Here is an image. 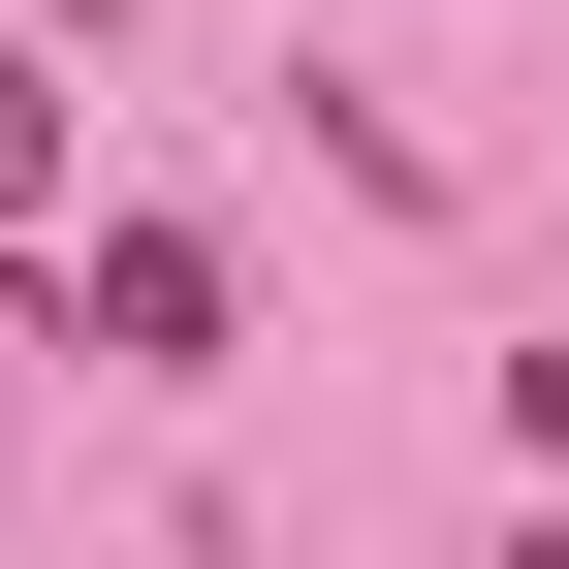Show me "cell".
<instances>
[{
	"label": "cell",
	"instance_id": "cell-1",
	"mask_svg": "<svg viewBox=\"0 0 569 569\" xmlns=\"http://www.w3.org/2000/svg\"><path fill=\"white\" fill-rule=\"evenodd\" d=\"M96 348H127V380H222V253L127 222V253H96Z\"/></svg>",
	"mask_w": 569,
	"mask_h": 569
},
{
	"label": "cell",
	"instance_id": "cell-3",
	"mask_svg": "<svg viewBox=\"0 0 569 569\" xmlns=\"http://www.w3.org/2000/svg\"><path fill=\"white\" fill-rule=\"evenodd\" d=\"M63 32H96V0H63Z\"/></svg>",
	"mask_w": 569,
	"mask_h": 569
},
{
	"label": "cell",
	"instance_id": "cell-2",
	"mask_svg": "<svg viewBox=\"0 0 569 569\" xmlns=\"http://www.w3.org/2000/svg\"><path fill=\"white\" fill-rule=\"evenodd\" d=\"M32 190H63V63H0V222H32Z\"/></svg>",
	"mask_w": 569,
	"mask_h": 569
}]
</instances>
